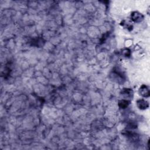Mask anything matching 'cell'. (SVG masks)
I'll use <instances>...</instances> for the list:
<instances>
[{"instance_id":"6da1fadb","label":"cell","mask_w":150,"mask_h":150,"mask_svg":"<svg viewBox=\"0 0 150 150\" xmlns=\"http://www.w3.org/2000/svg\"><path fill=\"white\" fill-rule=\"evenodd\" d=\"M137 104L139 108H141V109H145V108H146V107H148V104H147V102L143 100L138 101Z\"/></svg>"},{"instance_id":"7a4b0ae2","label":"cell","mask_w":150,"mask_h":150,"mask_svg":"<svg viewBox=\"0 0 150 150\" xmlns=\"http://www.w3.org/2000/svg\"><path fill=\"white\" fill-rule=\"evenodd\" d=\"M140 90H141V94L142 96L144 97H147L149 96V90L148 88H147V87L145 86H142V87L140 88Z\"/></svg>"},{"instance_id":"3957f363","label":"cell","mask_w":150,"mask_h":150,"mask_svg":"<svg viewBox=\"0 0 150 150\" xmlns=\"http://www.w3.org/2000/svg\"><path fill=\"white\" fill-rule=\"evenodd\" d=\"M141 15L140 14H138V13L137 12H134V14H133V15H132V18H133V19L134 20V21L137 22L138 19L140 20V18L141 19Z\"/></svg>"},{"instance_id":"277c9868","label":"cell","mask_w":150,"mask_h":150,"mask_svg":"<svg viewBox=\"0 0 150 150\" xmlns=\"http://www.w3.org/2000/svg\"><path fill=\"white\" fill-rule=\"evenodd\" d=\"M128 104V102L127 101V100H121L119 102V106H120V107L123 108H126V107H127Z\"/></svg>"}]
</instances>
